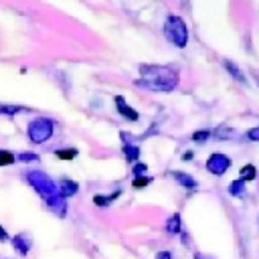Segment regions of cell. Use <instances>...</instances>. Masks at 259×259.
Instances as JSON below:
<instances>
[{
	"label": "cell",
	"instance_id": "obj_16",
	"mask_svg": "<svg viewBox=\"0 0 259 259\" xmlns=\"http://www.w3.org/2000/svg\"><path fill=\"white\" fill-rule=\"evenodd\" d=\"M26 111H28V107H22V105H0V113L10 115V117H14L18 113H26Z\"/></svg>",
	"mask_w": 259,
	"mask_h": 259
},
{
	"label": "cell",
	"instance_id": "obj_22",
	"mask_svg": "<svg viewBox=\"0 0 259 259\" xmlns=\"http://www.w3.org/2000/svg\"><path fill=\"white\" fill-rule=\"evenodd\" d=\"M208 138H210V132L208 130H198V132L192 134V140L194 142H206Z\"/></svg>",
	"mask_w": 259,
	"mask_h": 259
},
{
	"label": "cell",
	"instance_id": "obj_23",
	"mask_svg": "<svg viewBox=\"0 0 259 259\" xmlns=\"http://www.w3.org/2000/svg\"><path fill=\"white\" fill-rule=\"evenodd\" d=\"M146 170H148V166H146V164H142V162H136V164H134V168H132V172H134V178H138V176H146Z\"/></svg>",
	"mask_w": 259,
	"mask_h": 259
},
{
	"label": "cell",
	"instance_id": "obj_10",
	"mask_svg": "<svg viewBox=\"0 0 259 259\" xmlns=\"http://www.w3.org/2000/svg\"><path fill=\"white\" fill-rule=\"evenodd\" d=\"M123 154H125V160H127L130 164L140 162V146H138V144L123 142Z\"/></svg>",
	"mask_w": 259,
	"mask_h": 259
},
{
	"label": "cell",
	"instance_id": "obj_6",
	"mask_svg": "<svg viewBox=\"0 0 259 259\" xmlns=\"http://www.w3.org/2000/svg\"><path fill=\"white\" fill-rule=\"evenodd\" d=\"M115 107H117V113H119L123 119H127V121H138V119H140V113H138L134 107H130L127 101H125L121 95H115Z\"/></svg>",
	"mask_w": 259,
	"mask_h": 259
},
{
	"label": "cell",
	"instance_id": "obj_4",
	"mask_svg": "<svg viewBox=\"0 0 259 259\" xmlns=\"http://www.w3.org/2000/svg\"><path fill=\"white\" fill-rule=\"evenodd\" d=\"M26 134H28V140L32 144H45L55 134V121L49 117H36L28 123Z\"/></svg>",
	"mask_w": 259,
	"mask_h": 259
},
{
	"label": "cell",
	"instance_id": "obj_26",
	"mask_svg": "<svg viewBox=\"0 0 259 259\" xmlns=\"http://www.w3.org/2000/svg\"><path fill=\"white\" fill-rule=\"evenodd\" d=\"M8 239H10V235H8V233H6V229L0 225V241H8Z\"/></svg>",
	"mask_w": 259,
	"mask_h": 259
},
{
	"label": "cell",
	"instance_id": "obj_1",
	"mask_svg": "<svg viewBox=\"0 0 259 259\" xmlns=\"http://www.w3.org/2000/svg\"><path fill=\"white\" fill-rule=\"evenodd\" d=\"M180 81L178 69L172 65H140V79L136 85L146 87L150 91H172Z\"/></svg>",
	"mask_w": 259,
	"mask_h": 259
},
{
	"label": "cell",
	"instance_id": "obj_12",
	"mask_svg": "<svg viewBox=\"0 0 259 259\" xmlns=\"http://www.w3.org/2000/svg\"><path fill=\"white\" fill-rule=\"evenodd\" d=\"M166 231H168L170 235L182 233V221H180V214H178V212H174L172 217H168V221H166Z\"/></svg>",
	"mask_w": 259,
	"mask_h": 259
},
{
	"label": "cell",
	"instance_id": "obj_9",
	"mask_svg": "<svg viewBox=\"0 0 259 259\" xmlns=\"http://www.w3.org/2000/svg\"><path fill=\"white\" fill-rule=\"evenodd\" d=\"M10 241H12V247L16 249V253H20V255H28L32 243H30V239H28L26 235H14Z\"/></svg>",
	"mask_w": 259,
	"mask_h": 259
},
{
	"label": "cell",
	"instance_id": "obj_5",
	"mask_svg": "<svg viewBox=\"0 0 259 259\" xmlns=\"http://www.w3.org/2000/svg\"><path fill=\"white\" fill-rule=\"evenodd\" d=\"M231 168V158L227 154H221V152H214L208 156L206 160V170L214 176H223L227 170Z\"/></svg>",
	"mask_w": 259,
	"mask_h": 259
},
{
	"label": "cell",
	"instance_id": "obj_13",
	"mask_svg": "<svg viewBox=\"0 0 259 259\" xmlns=\"http://www.w3.org/2000/svg\"><path fill=\"white\" fill-rule=\"evenodd\" d=\"M239 178H241L243 182H251V180H255V178H257V168H255L253 164H245V166H241V170H239Z\"/></svg>",
	"mask_w": 259,
	"mask_h": 259
},
{
	"label": "cell",
	"instance_id": "obj_2",
	"mask_svg": "<svg viewBox=\"0 0 259 259\" xmlns=\"http://www.w3.org/2000/svg\"><path fill=\"white\" fill-rule=\"evenodd\" d=\"M26 182L36 190V194L47 202V206L57 214V217H65L67 214V200L59 196L57 190V182L51 180L49 174L40 172V170H30L24 174Z\"/></svg>",
	"mask_w": 259,
	"mask_h": 259
},
{
	"label": "cell",
	"instance_id": "obj_15",
	"mask_svg": "<svg viewBox=\"0 0 259 259\" xmlns=\"http://www.w3.org/2000/svg\"><path fill=\"white\" fill-rule=\"evenodd\" d=\"M119 192L121 190H113V194H109V196H101V194H95L93 196V202L97 204V206H109L117 196H119Z\"/></svg>",
	"mask_w": 259,
	"mask_h": 259
},
{
	"label": "cell",
	"instance_id": "obj_17",
	"mask_svg": "<svg viewBox=\"0 0 259 259\" xmlns=\"http://www.w3.org/2000/svg\"><path fill=\"white\" fill-rule=\"evenodd\" d=\"M77 154H79V150H77V148H63V150H55V156H57L59 160H75V158H77Z\"/></svg>",
	"mask_w": 259,
	"mask_h": 259
},
{
	"label": "cell",
	"instance_id": "obj_7",
	"mask_svg": "<svg viewBox=\"0 0 259 259\" xmlns=\"http://www.w3.org/2000/svg\"><path fill=\"white\" fill-rule=\"evenodd\" d=\"M57 190H59V196L67 200V198H71V196H75L79 192V184L75 180H71V178H61L57 182Z\"/></svg>",
	"mask_w": 259,
	"mask_h": 259
},
{
	"label": "cell",
	"instance_id": "obj_24",
	"mask_svg": "<svg viewBox=\"0 0 259 259\" xmlns=\"http://www.w3.org/2000/svg\"><path fill=\"white\" fill-rule=\"evenodd\" d=\"M247 140L249 142H259V125H255V127H251L247 132Z\"/></svg>",
	"mask_w": 259,
	"mask_h": 259
},
{
	"label": "cell",
	"instance_id": "obj_11",
	"mask_svg": "<svg viewBox=\"0 0 259 259\" xmlns=\"http://www.w3.org/2000/svg\"><path fill=\"white\" fill-rule=\"evenodd\" d=\"M223 65H225V69H227V71H229V73L233 75V79H237L239 83H243V85H247V79H245V75H243V71H241V69H239V67H237V65H235L233 61H229V59H225V61H223Z\"/></svg>",
	"mask_w": 259,
	"mask_h": 259
},
{
	"label": "cell",
	"instance_id": "obj_19",
	"mask_svg": "<svg viewBox=\"0 0 259 259\" xmlns=\"http://www.w3.org/2000/svg\"><path fill=\"white\" fill-rule=\"evenodd\" d=\"M14 162H16V156H14L12 152L0 150V168H2V166H12Z\"/></svg>",
	"mask_w": 259,
	"mask_h": 259
},
{
	"label": "cell",
	"instance_id": "obj_20",
	"mask_svg": "<svg viewBox=\"0 0 259 259\" xmlns=\"http://www.w3.org/2000/svg\"><path fill=\"white\" fill-rule=\"evenodd\" d=\"M40 158H38V154H34V152H22V154H18L16 156V162H38Z\"/></svg>",
	"mask_w": 259,
	"mask_h": 259
},
{
	"label": "cell",
	"instance_id": "obj_14",
	"mask_svg": "<svg viewBox=\"0 0 259 259\" xmlns=\"http://www.w3.org/2000/svg\"><path fill=\"white\" fill-rule=\"evenodd\" d=\"M229 194H231V196H237V198H241V196L245 194V182H243L241 178L233 180V182L229 184Z\"/></svg>",
	"mask_w": 259,
	"mask_h": 259
},
{
	"label": "cell",
	"instance_id": "obj_29",
	"mask_svg": "<svg viewBox=\"0 0 259 259\" xmlns=\"http://www.w3.org/2000/svg\"><path fill=\"white\" fill-rule=\"evenodd\" d=\"M257 85H259V79H257Z\"/></svg>",
	"mask_w": 259,
	"mask_h": 259
},
{
	"label": "cell",
	"instance_id": "obj_21",
	"mask_svg": "<svg viewBox=\"0 0 259 259\" xmlns=\"http://www.w3.org/2000/svg\"><path fill=\"white\" fill-rule=\"evenodd\" d=\"M152 176H138V178H134L132 180V186L134 188H144V186H148V184H152Z\"/></svg>",
	"mask_w": 259,
	"mask_h": 259
},
{
	"label": "cell",
	"instance_id": "obj_25",
	"mask_svg": "<svg viewBox=\"0 0 259 259\" xmlns=\"http://www.w3.org/2000/svg\"><path fill=\"white\" fill-rule=\"evenodd\" d=\"M154 259H172V253L170 251H160V253H156Z\"/></svg>",
	"mask_w": 259,
	"mask_h": 259
},
{
	"label": "cell",
	"instance_id": "obj_27",
	"mask_svg": "<svg viewBox=\"0 0 259 259\" xmlns=\"http://www.w3.org/2000/svg\"><path fill=\"white\" fill-rule=\"evenodd\" d=\"M192 156H194L192 152H184V156H182V158H184L186 162H190V160H192Z\"/></svg>",
	"mask_w": 259,
	"mask_h": 259
},
{
	"label": "cell",
	"instance_id": "obj_28",
	"mask_svg": "<svg viewBox=\"0 0 259 259\" xmlns=\"http://www.w3.org/2000/svg\"><path fill=\"white\" fill-rule=\"evenodd\" d=\"M196 259H202V257H200V255H196Z\"/></svg>",
	"mask_w": 259,
	"mask_h": 259
},
{
	"label": "cell",
	"instance_id": "obj_18",
	"mask_svg": "<svg viewBox=\"0 0 259 259\" xmlns=\"http://www.w3.org/2000/svg\"><path fill=\"white\" fill-rule=\"evenodd\" d=\"M214 136H217L219 140H231V138H235L237 134H235V130L229 127V125H219V127L214 130Z\"/></svg>",
	"mask_w": 259,
	"mask_h": 259
},
{
	"label": "cell",
	"instance_id": "obj_3",
	"mask_svg": "<svg viewBox=\"0 0 259 259\" xmlns=\"http://www.w3.org/2000/svg\"><path fill=\"white\" fill-rule=\"evenodd\" d=\"M164 34H166V38H168L174 47H178V49H184V47L188 45V26H186V22H184L180 16H176V14H170V16L166 18V22H164Z\"/></svg>",
	"mask_w": 259,
	"mask_h": 259
},
{
	"label": "cell",
	"instance_id": "obj_8",
	"mask_svg": "<svg viewBox=\"0 0 259 259\" xmlns=\"http://www.w3.org/2000/svg\"><path fill=\"white\" fill-rule=\"evenodd\" d=\"M170 176L180 184V186H184L186 190H196V186H198V182L190 176V174H186V172H180V170H172L170 172Z\"/></svg>",
	"mask_w": 259,
	"mask_h": 259
}]
</instances>
